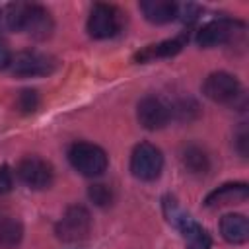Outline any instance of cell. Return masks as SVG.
<instances>
[{
  "label": "cell",
  "mask_w": 249,
  "mask_h": 249,
  "mask_svg": "<svg viewBox=\"0 0 249 249\" xmlns=\"http://www.w3.org/2000/svg\"><path fill=\"white\" fill-rule=\"evenodd\" d=\"M181 235H183V241H185V247L187 249H210L212 247V237L210 233L200 226L196 224L193 218L179 230Z\"/></svg>",
  "instance_id": "9a60e30c"
},
{
  "label": "cell",
  "mask_w": 249,
  "mask_h": 249,
  "mask_svg": "<svg viewBox=\"0 0 249 249\" xmlns=\"http://www.w3.org/2000/svg\"><path fill=\"white\" fill-rule=\"evenodd\" d=\"M140 12L144 14V18L150 23L163 25V23L177 19L179 4H175L171 0H144V2H140Z\"/></svg>",
  "instance_id": "8fae6325"
},
{
  "label": "cell",
  "mask_w": 249,
  "mask_h": 249,
  "mask_svg": "<svg viewBox=\"0 0 249 249\" xmlns=\"http://www.w3.org/2000/svg\"><path fill=\"white\" fill-rule=\"evenodd\" d=\"M163 214H165L167 222H169L173 228H177V230H181V228L191 220V216L177 204V200H175L173 196H165V198H163Z\"/></svg>",
  "instance_id": "d6986e66"
},
{
  "label": "cell",
  "mask_w": 249,
  "mask_h": 249,
  "mask_svg": "<svg viewBox=\"0 0 249 249\" xmlns=\"http://www.w3.org/2000/svg\"><path fill=\"white\" fill-rule=\"evenodd\" d=\"M89 230H91V216H89L88 208H84L80 204L68 206L54 228L56 237L62 241H68V243L86 239Z\"/></svg>",
  "instance_id": "3957f363"
},
{
  "label": "cell",
  "mask_w": 249,
  "mask_h": 249,
  "mask_svg": "<svg viewBox=\"0 0 249 249\" xmlns=\"http://www.w3.org/2000/svg\"><path fill=\"white\" fill-rule=\"evenodd\" d=\"M185 45V37H175V39H167L156 45H148L142 51H138L134 54L136 62H150L154 58H169L173 54H177Z\"/></svg>",
  "instance_id": "5bb4252c"
},
{
  "label": "cell",
  "mask_w": 249,
  "mask_h": 249,
  "mask_svg": "<svg viewBox=\"0 0 249 249\" xmlns=\"http://www.w3.org/2000/svg\"><path fill=\"white\" fill-rule=\"evenodd\" d=\"M247 144H249V132H247V128L245 126H241L239 128V132L235 134V146H237V150H239V154L243 156V158H247Z\"/></svg>",
  "instance_id": "603a6c76"
},
{
  "label": "cell",
  "mask_w": 249,
  "mask_h": 249,
  "mask_svg": "<svg viewBox=\"0 0 249 249\" xmlns=\"http://www.w3.org/2000/svg\"><path fill=\"white\" fill-rule=\"evenodd\" d=\"M247 196H249L247 183H226V185L214 189L204 198V204L208 208H218V206H226V204H231V202H241Z\"/></svg>",
  "instance_id": "7c38bea8"
},
{
  "label": "cell",
  "mask_w": 249,
  "mask_h": 249,
  "mask_svg": "<svg viewBox=\"0 0 249 249\" xmlns=\"http://www.w3.org/2000/svg\"><path fill=\"white\" fill-rule=\"evenodd\" d=\"M21 31H25L29 37L37 41L49 39L54 31V21H53L51 12L41 4H25Z\"/></svg>",
  "instance_id": "9c48e42d"
},
{
  "label": "cell",
  "mask_w": 249,
  "mask_h": 249,
  "mask_svg": "<svg viewBox=\"0 0 249 249\" xmlns=\"http://www.w3.org/2000/svg\"><path fill=\"white\" fill-rule=\"evenodd\" d=\"M39 105V95L35 89H21L19 95H18V107L23 111V113H31L35 111Z\"/></svg>",
  "instance_id": "44dd1931"
},
{
  "label": "cell",
  "mask_w": 249,
  "mask_h": 249,
  "mask_svg": "<svg viewBox=\"0 0 249 249\" xmlns=\"http://www.w3.org/2000/svg\"><path fill=\"white\" fill-rule=\"evenodd\" d=\"M10 68L18 76H47L54 70V58L37 51H23L12 58Z\"/></svg>",
  "instance_id": "30bf717a"
},
{
  "label": "cell",
  "mask_w": 249,
  "mask_h": 249,
  "mask_svg": "<svg viewBox=\"0 0 249 249\" xmlns=\"http://www.w3.org/2000/svg\"><path fill=\"white\" fill-rule=\"evenodd\" d=\"M18 177L23 185H27L29 189H35V191H41V189H47L51 187L53 183V165L49 161H45L43 158H37V156H27L23 158L19 163H18Z\"/></svg>",
  "instance_id": "8992f818"
},
{
  "label": "cell",
  "mask_w": 249,
  "mask_h": 249,
  "mask_svg": "<svg viewBox=\"0 0 249 249\" xmlns=\"http://www.w3.org/2000/svg\"><path fill=\"white\" fill-rule=\"evenodd\" d=\"M23 12H25V4H21V2L4 4V6L0 8V31H2V33L21 31V25H23Z\"/></svg>",
  "instance_id": "2e32d148"
},
{
  "label": "cell",
  "mask_w": 249,
  "mask_h": 249,
  "mask_svg": "<svg viewBox=\"0 0 249 249\" xmlns=\"http://www.w3.org/2000/svg\"><path fill=\"white\" fill-rule=\"evenodd\" d=\"M181 161H183V165L191 173H206L208 167H210V161H208L206 152L200 146H195V144L185 146V150L181 154Z\"/></svg>",
  "instance_id": "ac0fdd59"
},
{
  "label": "cell",
  "mask_w": 249,
  "mask_h": 249,
  "mask_svg": "<svg viewBox=\"0 0 249 249\" xmlns=\"http://www.w3.org/2000/svg\"><path fill=\"white\" fill-rule=\"evenodd\" d=\"M202 93L216 103H233L241 95L239 80L230 72H212L202 84Z\"/></svg>",
  "instance_id": "5b68a950"
},
{
  "label": "cell",
  "mask_w": 249,
  "mask_h": 249,
  "mask_svg": "<svg viewBox=\"0 0 249 249\" xmlns=\"http://www.w3.org/2000/svg\"><path fill=\"white\" fill-rule=\"evenodd\" d=\"M12 53H10V49L4 45V43H0V70H6V68H10L12 66Z\"/></svg>",
  "instance_id": "cb8c5ba5"
},
{
  "label": "cell",
  "mask_w": 249,
  "mask_h": 249,
  "mask_svg": "<svg viewBox=\"0 0 249 249\" xmlns=\"http://www.w3.org/2000/svg\"><path fill=\"white\" fill-rule=\"evenodd\" d=\"M23 239V226L18 218L0 220V249H16Z\"/></svg>",
  "instance_id": "e0dca14e"
},
{
  "label": "cell",
  "mask_w": 249,
  "mask_h": 249,
  "mask_svg": "<svg viewBox=\"0 0 249 249\" xmlns=\"http://www.w3.org/2000/svg\"><path fill=\"white\" fill-rule=\"evenodd\" d=\"M237 27H243L241 21L230 19V18H218L212 19L208 23H204L198 31H196V43L204 49H212L218 45H226L233 39V35L237 33Z\"/></svg>",
  "instance_id": "52a82bcc"
},
{
  "label": "cell",
  "mask_w": 249,
  "mask_h": 249,
  "mask_svg": "<svg viewBox=\"0 0 249 249\" xmlns=\"http://www.w3.org/2000/svg\"><path fill=\"white\" fill-rule=\"evenodd\" d=\"M220 233L228 243L241 245L249 239V222L243 214H226L220 220Z\"/></svg>",
  "instance_id": "4fadbf2b"
},
{
  "label": "cell",
  "mask_w": 249,
  "mask_h": 249,
  "mask_svg": "<svg viewBox=\"0 0 249 249\" xmlns=\"http://www.w3.org/2000/svg\"><path fill=\"white\" fill-rule=\"evenodd\" d=\"M68 161L78 173H82L86 177H99L105 173V169L109 165V158H107L105 150L91 142L72 144L68 150Z\"/></svg>",
  "instance_id": "6da1fadb"
},
{
  "label": "cell",
  "mask_w": 249,
  "mask_h": 249,
  "mask_svg": "<svg viewBox=\"0 0 249 249\" xmlns=\"http://www.w3.org/2000/svg\"><path fill=\"white\" fill-rule=\"evenodd\" d=\"M136 117H138V123L146 130H160V128H163L169 123L171 107L167 103H163L160 97L148 95V97L138 101Z\"/></svg>",
  "instance_id": "ba28073f"
},
{
  "label": "cell",
  "mask_w": 249,
  "mask_h": 249,
  "mask_svg": "<svg viewBox=\"0 0 249 249\" xmlns=\"http://www.w3.org/2000/svg\"><path fill=\"white\" fill-rule=\"evenodd\" d=\"M163 169L161 150L150 142H140L130 154V173L140 181H154Z\"/></svg>",
  "instance_id": "7a4b0ae2"
},
{
  "label": "cell",
  "mask_w": 249,
  "mask_h": 249,
  "mask_svg": "<svg viewBox=\"0 0 249 249\" xmlns=\"http://www.w3.org/2000/svg\"><path fill=\"white\" fill-rule=\"evenodd\" d=\"M88 196L95 206H101V208H105V206H109L113 202V191L103 183L91 185L89 191H88Z\"/></svg>",
  "instance_id": "ffe728a7"
},
{
  "label": "cell",
  "mask_w": 249,
  "mask_h": 249,
  "mask_svg": "<svg viewBox=\"0 0 249 249\" xmlns=\"http://www.w3.org/2000/svg\"><path fill=\"white\" fill-rule=\"evenodd\" d=\"M14 187V173L8 165H0V195L10 193Z\"/></svg>",
  "instance_id": "7402d4cb"
},
{
  "label": "cell",
  "mask_w": 249,
  "mask_h": 249,
  "mask_svg": "<svg viewBox=\"0 0 249 249\" xmlns=\"http://www.w3.org/2000/svg\"><path fill=\"white\" fill-rule=\"evenodd\" d=\"M121 29V12L111 4H95L88 18V33L93 39H109Z\"/></svg>",
  "instance_id": "277c9868"
}]
</instances>
